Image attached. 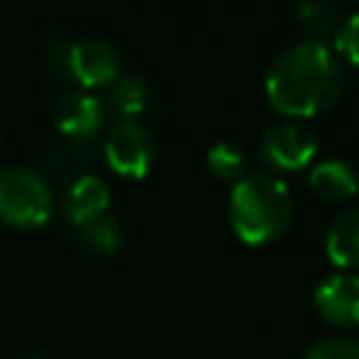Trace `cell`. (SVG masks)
Masks as SVG:
<instances>
[{"mask_svg":"<svg viewBox=\"0 0 359 359\" xmlns=\"http://www.w3.org/2000/svg\"><path fill=\"white\" fill-rule=\"evenodd\" d=\"M345 84L342 59L320 39H306L283 50L264 81L266 101L286 118H314L334 107Z\"/></svg>","mask_w":359,"mask_h":359,"instance_id":"6da1fadb","label":"cell"},{"mask_svg":"<svg viewBox=\"0 0 359 359\" xmlns=\"http://www.w3.org/2000/svg\"><path fill=\"white\" fill-rule=\"evenodd\" d=\"M294 216V199L289 185L275 174H247L241 177L227 199V219L233 233L250 244L261 247L286 233Z\"/></svg>","mask_w":359,"mask_h":359,"instance_id":"7a4b0ae2","label":"cell"},{"mask_svg":"<svg viewBox=\"0 0 359 359\" xmlns=\"http://www.w3.org/2000/svg\"><path fill=\"white\" fill-rule=\"evenodd\" d=\"M53 191L48 180L25 165L0 168V222L31 230L50 219Z\"/></svg>","mask_w":359,"mask_h":359,"instance_id":"3957f363","label":"cell"},{"mask_svg":"<svg viewBox=\"0 0 359 359\" xmlns=\"http://www.w3.org/2000/svg\"><path fill=\"white\" fill-rule=\"evenodd\" d=\"M314 154H317L314 135L294 121L272 126L258 143V157L272 171H300L314 160Z\"/></svg>","mask_w":359,"mask_h":359,"instance_id":"277c9868","label":"cell"},{"mask_svg":"<svg viewBox=\"0 0 359 359\" xmlns=\"http://www.w3.org/2000/svg\"><path fill=\"white\" fill-rule=\"evenodd\" d=\"M104 157L109 168L121 177L140 180L151 168V140L135 121H118L104 140Z\"/></svg>","mask_w":359,"mask_h":359,"instance_id":"5b68a950","label":"cell"},{"mask_svg":"<svg viewBox=\"0 0 359 359\" xmlns=\"http://www.w3.org/2000/svg\"><path fill=\"white\" fill-rule=\"evenodd\" d=\"M314 311L334 328L359 325V275L342 269L314 289Z\"/></svg>","mask_w":359,"mask_h":359,"instance_id":"8992f818","label":"cell"},{"mask_svg":"<svg viewBox=\"0 0 359 359\" xmlns=\"http://www.w3.org/2000/svg\"><path fill=\"white\" fill-rule=\"evenodd\" d=\"M67 73L84 90L107 87L118 79V53L101 39H79L67 48Z\"/></svg>","mask_w":359,"mask_h":359,"instance_id":"52a82bcc","label":"cell"},{"mask_svg":"<svg viewBox=\"0 0 359 359\" xmlns=\"http://www.w3.org/2000/svg\"><path fill=\"white\" fill-rule=\"evenodd\" d=\"M104 123V107L90 93H65L56 104V129L67 140H87Z\"/></svg>","mask_w":359,"mask_h":359,"instance_id":"ba28073f","label":"cell"},{"mask_svg":"<svg viewBox=\"0 0 359 359\" xmlns=\"http://www.w3.org/2000/svg\"><path fill=\"white\" fill-rule=\"evenodd\" d=\"M107 208H109V185L98 174H79L62 196V210L76 227L95 216H104Z\"/></svg>","mask_w":359,"mask_h":359,"instance_id":"9c48e42d","label":"cell"},{"mask_svg":"<svg viewBox=\"0 0 359 359\" xmlns=\"http://www.w3.org/2000/svg\"><path fill=\"white\" fill-rule=\"evenodd\" d=\"M309 188L323 202H345L359 194V177L342 160H320L309 174Z\"/></svg>","mask_w":359,"mask_h":359,"instance_id":"30bf717a","label":"cell"},{"mask_svg":"<svg viewBox=\"0 0 359 359\" xmlns=\"http://www.w3.org/2000/svg\"><path fill=\"white\" fill-rule=\"evenodd\" d=\"M325 255L339 269L359 266V210L339 213L325 233Z\"/></svg>","mask_w":359,"mask_h":359,"instance_id":"8fae6325","label":"cell"},{"mask_svg":"<svg viewBox=\"0 0 359 359\" xmlns=\"http://www.w3.org/2000/svg\"><path fill=\"white\" fill-rule=\"evenodd\" d=\"M149 104V87L143 84V79L137 76H121L112 81L109 90V107L118 112L121 121H132L137 118Z\"/></svg>","mask_w":359,"mask_h":359,"instance_id":"7c38bea8","label":"cell"},{"mask_svg":"<svg viewBox=\"0 0 359 359\" xmlns=\"http://www.w3.org/2000/svg\"><path fill=\"white\" fill-rule=\"evenodd\" d=\"M79 238L87 250L107 255L121 247V224H118V219L104 213V216H95V219L79 224Z\"/></svg>","mask_w":359,"mask_h":359,"instance_id":"4fadbf2b","label":"cell"},{"mask_svg":"<svg viewBox=\"0 0 359 359\" xmlns=\"http://www.w3.org/2000/svg\"><path fill=\"white\" fill-rule=\"evenodd\" d=\"M297 22L300 28L309 34V39H320L334 34L339 20H337V11L328 0H303L297 6Z\"/></svg>","mask_w":359,"mask_h":359,"instance_id":"5bb4252c","label":"cell"},{"mask_svg":"<svg viewBox=\"0 0 359 359\" xmlns=\"http://www.w3.org/2000/svg\"><path fill=\"white\" fill-rule=\"evenodd\" d=\"M208 171L219 180V182H238L244 174V151L230 143V140H222L216 146H210L208 151Z\"/></svg>","mask_w":359,"mask_h":359,"instance_id":"9a60e30c","label":"cell"},{"mask_svg":"<svg viewBox=\"0 0 359 359\" xmlns=\"http://www.w3.org/2000/svg\"><path fill=\"white\" fill-rule=\"evenodd\" d=\"M334 50L351 67H359V11L339 20L334 31Z\"/></svg>","mask_w":359,"mask_h":359,"instance_id":"2e32d148","label":"cell"},{"mask_svg":"<svg viewBox=\"0 0 359 359\" xmlns=\"http://www.w3.org/2000/svg\"><path fill=\"white\" fill-rule=\"evenodd\" d=\"M303 359H359V342L348 337H328L314 342Z\"/></svg>","mask_w":359,"mask_h":359,"instance_id":"e0dca14e","label":"cell"}]
</instances>
